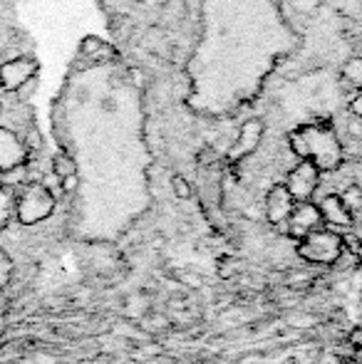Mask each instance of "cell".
Returning a JSON list of instances; mask_svg holds the SVG:
<instances>
[{
  "label": "cell",
  "instance_id": "cell-1",
  "mask_svg": "<svg viewBox=\"0 0 362 364\" xmlns=\"http://www.w3.org/2000/svg\"><path fill=\"white\" fill-rule=\"evenodd\" d=\"M201 33L183 70V105L201 117H226L258 100L303 38L280 0H198Z\"/></svg>",
  "mask_w": 362,
  "mask_h": 364
},
{
  "label": "cell",
  "instance_id": "cell-2",
  "mask_svg": "<svg viewBox=\"0 0 362 364\" xmlns=\"http://www.w3.org/2000/svg\"><path fill=\"white\" fill-rule=\"evenodd\" d=\"M288 146L300 161H310L320 173H335L345 164V144L330 122H313L293 129Z\"/></svg>",
  "mask_w": 362,
  "mask_h": 364
},
{
  "label": "cell",
  "instance_id": "cell-3",
  "mask_svg": "<svg viewBox=\"0 0 362 364\" xmlns=\"http://www.w3.org/2000/svg\"><path fill=\"white\" fill-rule=\"evenodd\" d=\"M295 255L303 263L318 265V268H330L345 255V238L343 233H335L330 228H320L295 243Z\"/></svg>",
  "mask_w": 362,
  "mask_h": 364
},
{
  "label": "cell",
  "instance_id": "cell-4",
  "mask_svg": "<svg viewBox=\"0 0 362 364\" xmlns=\"http://www.w3.org/2000/svg\"><path fill=\"white\" fill-rule=\"evenodd\" d=\"M55 211V193L50 191L45 183L30 181L28 186H23V191L15 196V216L20 223L33 225L40 220L50 218Z\"/></svg>",
  "mask_w": 362,
  "mask_h": 364
},
{
  "label": "cell",
  "instance_id": "cell-5",
  "mask_svg": "<svg viewBox=\"0 0 362 364\" xmlns=\"http://www.w3.org/2000/svg\"><path fill=\"white\" fill-rule=\"evenodd\" d=\"M320 181H323V173H320L313 164L298 161L288 171L283 186L288 188V193L293 196L295 203H305L315 198V193H318V188H320Z\"/></svg>",
  "mask_w": 362,
  "mask_h": 364
},
{
  "label": "cell",
  "instance_id": "cell-6",
  "mask_svg": "<svg viewBox=\"0 0 362 364\" xmlns=\"http://www.w3.org/2000/svg\"><path fill=\"white\" fill-rule=\"evenodd\" d=\"M325 228L323 216H320V208L315 201L295 203L293 213L285 220V235H288L293 243H300L303 238H308L310 233Z\"/></svg>",
  "mask_w": 362,
  "mask_h": 364
},
{
  "label": "cell",
  "instance_id": "cell-7",
  "mask_svg": "<svg viewBox=\"0 0 362 364\" xmlns=\"http://www.w3.org/2000/svg\"><path fill=\"white\" fill-rule=\"evenodd\" d=\"M38 60L33 55H15L0 63V87L5 92H18L38 75Z\"/></svg>",
  "mask_w": 362,
  "mask_h": 364
},
{
  "label": "cell",
  "instance_id": "cell-8",
  "mask_svg": "<svg viewBox=\"0 0 362 364\" xmlns=\"http://www.w3.org/2000/svg\"><path fill=\"white\" fill-rule=\"evenodd\" d=\"M263 134H266L263 119L251 117V119L243 122L241 129H238L236 141H233V146L228 149V156H226L228 164H238V161H243V159L251 156V154H256V149L261 146V141H263Z\"/></svg>",
  "mask_w": 362,
  "mask_h": 364
},
{
  "label": "cell",
  "instance_id": "cell-9",
  "mask_svg": "<svg viewBox=\"0 0 362 364\" xmlns=\"http://www.w3.org/2000/svg\"><path fill=\"white\" fill-rule=\"evenodd\" d=\"M320 216H323V225L335 233H350L355 228V218L348 213L345 203L340 201L338 193H325L323 198L318 201Z\"/></svg>",
  "mask_w": 362,
  "mask_h": 364
},
{
  "label": "cell",
  "instance_id": "cell-10",
  "mask_svg": "<svg viewBox=\"0 0 362 364\" xmlns=\"http://www.w3.org/2000/svg\"><path fill=\"white\" fill-rule=\"evenodd\" d=\"M28 144L13 129L0 127V173H8L28 164Z\"/></svg>",
  "mask_w": 362,
  "mask_h": 364
},
{
  "label": "cell",
  "instance_id": "cell-11",
  "mask_svg": "<svg viewBox=\"0 0 362 364\" xmlns=\"http://www.w3.org/2000/svg\"><path fill=\"white\" fill-rule=\"evenodd\" d=\"M295 201L288 193V188L283 183H275L271 186V191L266 193V220L271 225H283L288 216L293 213Z\"/></svg>",
  "mask_w": 362,
  "mask_h": 364
},
{
  "label": "cell",
  "instance_id": "cell-12",
  "mask_svg": "<svg viewBox=\"0 0 362 364\" xmlns=\"http://www.w3.org/2000/svg\"><path fill=\"white\" fill-rule=\"evenodd\" d=\"M323 3L362 33V0H323Z\"/></svg>",
  "mask_w": 362,
  "mask_h": 364
},
{
  "label": "cell",
  "instance_id": "cell-13",
  "mask_svg": "<svg viewBox=\"0 0 362 364\" xmlns=\"http://www.w3.org/2000/svg\"><path fill=\"white\" fill-rule=\"evenodd\" d=\"M340 201L345 203V208H348V213L358 220L362 216V186L360 183H348V186L343 188V191H338Z\"/></svg>",
  "mask_w": 362,
  "mask_h": 364
},
{
  "label": "cell",
  "instance_id": "cell-14",
  "mask_svg": "<svg viewBox=\"0 0 362 364\" xmlns=\"http://www.w3.org/2000/svg\"><path fill=\"white\" fill-rule=\"evenodd\" d=\"M340 77L353 90H362V55H353V58L345 60L343 68H340Z\"/></svg>",
  "mask_w": 362,
  "mask_h": 364
},
{
  "label": "cell",
  "instance_id": "cell-15",
  "mask_svg": "<svg viewBox=\"0 0 362 364\" xmlns=\"http://www.w3.org/2000/svg\"><path fill=\"white\" fill-rule=\"evenodd\" d=\"M53 173L60 181H68V178L78 176V164H75V159L70 156V154L60 151L53 156Z\"/></svg>",
  "mask_w": 362,
  "mask_h": 364
},
{
  "label": "cell",
  "instance_id": "cell-16",
  "mask_svg": "<svg viewBox=\"0 0 362 364\" xmlns=\"http://www.w3.org/2000/svg\"><path fill=\"white\" fill-rule=\"evenodd\" d=\"M15 213V193L10 188H0V228L10 220V216Z\"/></svg>",
  "mask_w": 362,
  "mask_h": 364
},
{
  "label": "cell",
  "instance_id": "cell-17",
  "mask_svg": "<svg viewBox=\"0 0 362 364\" xmlns=\"http://www.w3.org/2000/svg\"><path fill=\"white\" fill-rule=\"evenodd\" d=\"M171 191H174V196L179 198V201H188V198L193 196L191 181H186V178L179 176V173H176V176L171 178Z\"/></svg>",
  "mask_w": 362,
  "mask_h": 364
},
{
  "label": "cell",
  "instance_id": "cell-18",
  "mask_svg": "<svg viewBox=\"0 0 362 364\" xmlns=\"http://www.w3.org/2000/svg\"><path fill=\"white\" fill-rule=\"evenodd\" d=\"M10 278H13V260L8 258L5 250H0V288H5Z\"/></svg>",
  "mask_w": 362,
  "mask_h": 364
},
{
  "label": "cell",
  "instance_id": "cell-19",
  "mask_svg": "<svg viewBox=\"0 0 362 364\" xmlns=\"http://www.w3.org/2000/svg\"><path fill=\"white\" fill-rule=\"evenodd\" d=\"M5 3L8 0H0V53H5L8 50V33H10V28H8V23H5Z\"/></svg>",
  "mask_w": 362,
  "mask_h": 364
},
{
  "label": "cell",
  "instance_id": "cell-20",
  "mask_svg": "<svg viewBox=\"0 0 362 364\" xmlns=\"http://www.w3.org/2000/svg\"><path fill=\"white\" fill-rule=\"evenodd\" d=\"M355 263H358V268L362 270V240H360L358 248H355Z\"/></svg>",
  "mask_w": 362,
  "mask_h": 364
},
{
  "label": "cell",
  "instance_id": "cell-21",
  "mask_svg": "<svg viewBox=\"0 0 362 364\" xmlns=\"http://www.w3.org/2000/svg\"><path fill=\"white\" fill-rule=\"evenodd\" d=\"M358 97H360V100H362V90H358Z\"/></svg>",
  "mask_w": 362,
  "mask_h": 364
},
{
  "label": "cell",
  "instance_id": "cell-22",
  "mask_svg": "<svg viewBox=\"0 0 362 364\" xmlns=\"http://www.w3.org/2000/svg\"><path fill=\"white\" fill-rule=\"evenodd\" d=\"M0 117H3V105H0Z\"/></svg>",
  "mask_w": 362,
  "mask_h": 364
}]
</instances>
